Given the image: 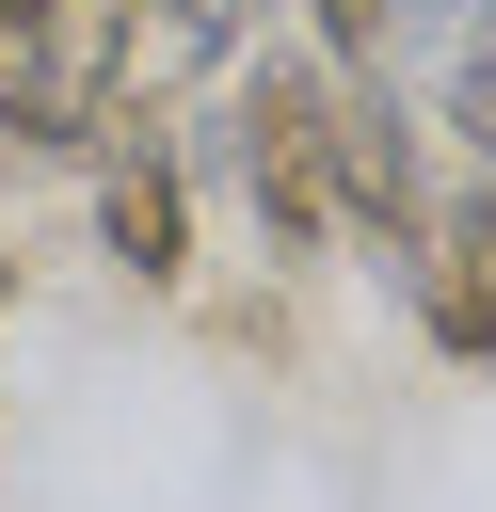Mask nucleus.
<instances>
[{
    "instance_id": "nucleus-1",
    "label": "nucleus",
    "mask_w": 496,
    "mask_h": 512,
    "mask_svg": "<svg viewBox=\"0 0 496 512\" xmlns=\"http://www.w3.org/2000/svg\"><path fill=\"white\" fill-rule=\"evenodd\" d=\"M320 128H336V64H320V48H256V80L224 96V160H240V192H256V224H272L288 256L336 224V192H320Z\"/></svg>"
},
{
    "instance_id": "nucleus-2",
    "label": "nucleus",
    "mask_w": 496,
    "mask_h": 512,
    "mask_svg": "<svg viewBox=\"0 0 496 512\" xmlns=\"http://www.w3.org/2000/svg\"><path fill=\"white\" fill-rule=\"evenodd\" d=\"M320 192L400 256L416 224H432V160H416V112L384 96V80H336V128H320Z\"/></svg>"
},
{
    "instance_id": "nucleus-3",
    "label": "nucleus",
    "mask_w": 496,
    "mask_h": 512,
    "mask_svg": "<svg viewBox=\"0 0 496 512\" xmlns=\"http://www.w3.org/2000/svg\"><path fill=\"white\" fill-rule=\"evenodd\" d=\"M400 288L448 368H496V192H432V224L400 240Z\"/></svg>"
},
{
    "instance_id": "nucleus-4",
    "label": "nucleus",
    "mask_w": 496,
    "mask_h": 512,
    "mask_svg": "<svg viewBox=\"0 0 496 512\" xmlns=\"http://www.w3.org/2000/svg\"><path fill=\"white\" fill-rule=\"evenodd\" d=\"M96 240H112L128 288H176V272H192V160H176L160 128H112V144H96Z\"/></svg>"
},
{
    "instance_id": "nucleus-5",
    "label": "nucleus",
    "mask_w": 496,
    "mask_h": 512,
    "mask_svg": "<svg viewBox=\"0 0 496 512\" xmlns=\"http://www.w3.org/2000/svg\"><path fill=\"white\" fill-rule=\"evenodd\" d=\"M448 144L496 176V16H480V32H464V64H448Z\"/></svg>"
},
{
    "instance_id": "nucleus-6",
    "label": "nucleus",
    "mask_w": 496,
    "mask_h": 512,
    "mask_svg": "<svg viewBox=\"0 0 496 512\" xmlns=\"http://www.w3.org/2000/svg\"><path fill=\"white\" fill-rule=\"evenodd\" d=\"M0 48H64V0H0Z\"/></svg>"
},
{
    "instance_id": "nucleus-7",
    "label": "nucleus",
    "mask_w": 496,
    "mask_h": 512,
    "mask_svg": "<svg viewBox=\"0 0 496 512\" xmlns=\"http://www.w3.org/2000/svg\"><path fill=\"white\" fill-rule=\"evenodd\" d=\"M96 16H176V0H96Z\"/></svg>"
},
{
    "instance_id": "nucleus-8",
    "label": "nucleus",
    "mask_w": 496,
    "mask_h": 512,
    "mask_svg": "<svg viewBox=\"0 0 496 512\" xmlns=\"http://www.w3.org/2000/svg\"><path fill=\"white\" fill-rule=\"evenodd\" d=\"M224 16H256V0H224Z\"/></svg>"
}]
</instances>
